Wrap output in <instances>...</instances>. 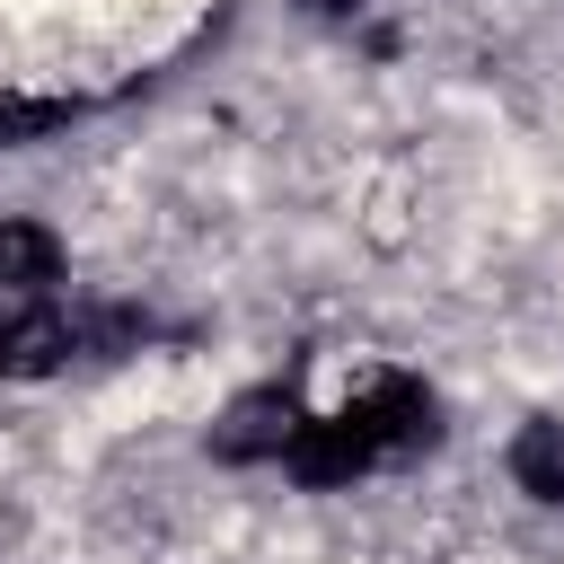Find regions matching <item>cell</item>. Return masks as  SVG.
<instances>
[{
  "instance_id": "1",
  "label": "cell",
  "mask_w": 564,
  "mask_h": 564,
  "mask_svg": "<svg viewBox=\"0 0 564 564\" xmlns=\"http://www.w3.org/2000/svg\"><path fill=\"white\" fill-rule=\"evenodd\" d=\"M441 441V405H432V388L423 379H370V397H352L344 414H326V423H300L291 432V449H282V467L300 476V485H352V476H370L379 458H405V449H432Z\"/></svg>"
},
{
  "instance_id": "2",
  "label": "cell",
  "mask_w": 564,
  "mask_h": 564,
  "mask_svg": "<svg viewBox=\"0 0 564 564\" xmlns=\"http://www.w3.org/2000/svg\"><path fill=\"white\" fill-rule=\"evenodd\" d=\"M291 432H300L291 388H247V397L212 423V458H229V467H247V458H282Z\"/></svg>"
},
{
  "instance_id": "3",
  "label": "cell",
  "mask_w": 564,
  "mask_h": 564,
  "mask_svg": "<svg viewBox=\"0 0 564 564\" xmlns=\"http://www.w3.org/2000/svg\"><path fill=\"white\" fill-rule=\"evenodd\" d=\"M70 352H79V317L70 308L35 300V308L0 317V379H53Z\"/></svg>"
},
{
  "instance_id": "4",
  "label": "cell",
  "mask_w": 564,
  "mask_h": 564,
  "mask_svg": "<svg viewBox=\"0 0 564 564\" xmlns=\"http://www.w3.org/2000/svg\"><path fill=\"white\" fill-rule=\"evenodd\" d=\"M511 485L538 494V502H564V414L520 423V441H511Z\"/></svg>"
},
{
  "instance_id": "5",
  "label": "cell",
  "mask_w": 564,
  "mask_h": 564,
  "mask_svg": "<svg viewBox=\"0 0 564 564\" xmlns=\"http://www.w3.org/2000/svg\"><path fill=\"white\" fill-rule=\"evenodd\" d=\"M62 273V238L44 220H0V282H53Z\"/></svg>"
},
{
  "instance_id": "6",
  "label": "cell",
  "mask_w": 564,
  "mask_h": 564,
  "mask_svg": "<svg viewBox=\"0 0 564 564\" xmlns=\"http://www.w3.org/2000/svg\"><path fill=\"white\" fill-rule=\"evenodd\" d=\"M300 9H317V18H352L361 0H300Z\"/></svg>"
}]
</instances>
